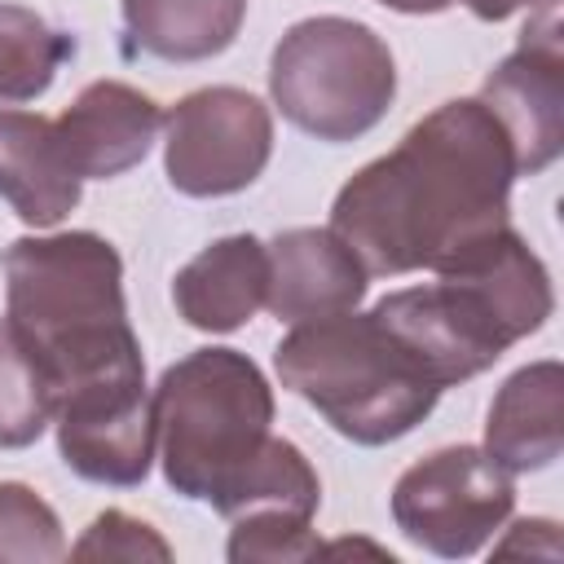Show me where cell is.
<instances>
[{"label":"cell","mask_w":564,"mask_h":564,"mask_svg":"<svg viewBox=\"0 0 564 564\" xmlns=\"http://www.w3.org/2000/svg\"><path fill=\"white\" fill-rule=\"evenodd\" d=\"M560 0H538L520 31V44L489 70L480 101L502 123L516 172L538 176L564 150V48Z\"/></svg>","instance_id":"cell-9"},{"label":"cell","mask_w":564,"mask_h":564,"mask_svg":"<svg viewBox=\"0 0 564 564\" xmlns=\"http://www.w3.org/2000/svg\"><path fill=\"white\" fill-rule=\"evenodd\" d=\"M53 423V388L18 339L9 317H0V449H26Z\"/></svg>","instance_id":"cell-18"},{"label":"cell","mask_w":564,"mask_h":564,"mask_svg":"<svg viewBox=\"0 0 564 564\" xmlns=\"http://www.w3.org/2000/svg\"><path fill=\"white\" fill-rule=\"evenodd\" d=\"M269 286L264 308L278 322H317L361 304L370 273L335 229H282L264 242Z\"/></svg>","instance_id":"cell-12"},{"label":"cell","mask_w":564,"mask_h":564,"mask_svg":"<svg viewBox=\"0 0 564 564\" xmlns=\"http://www.w3.org/2000/svg\"><path fill=\"white\" fill-rule=\"evenodd\" d=\"M9 326L40 361L53 405L97 383L145 379L141 339L123 304V260L93 229L31 234L4 247Z\"/></svg>","instance_id":"cell-3"},{"label":"cell","mask_w":564,"mask_h":564,"mask_svg":"<svg viewBox=\"0 0 564 564\" xmlns=\"http://www.w3.org/2000/svg\"><path fill=\"white\" fill-rule=\"evenodd\" d=\"M53 427H57V454L79 480L132 489L150 476L154 410L145 379L97 383L62 397L53 405Z\"/></svg>","instance_id":"cell-10"},{"label":"cell","mask_w":564,"mask_h":564,"mask_svg":"<svg viewBox=\"0 0 564 564\" xmlns=\"http://www.w3.org/2000/svg\"><path fill=\"white\" fill-rule=\"evenodd\" d=\"M269 286V256L264 242L251 234H229L207 242L189 264L172 278V304L185 326L207 335H229L264 308Z\"/></svg>","instance_id":"cell-13"},{"label":"cell","mask_w":564,"mask_h":564,"mask_svg":"<svg viewBox=\"0 0 564 564\" xmlns=\"http://www.w3.org/2000/svg\"><path fill=\"white\" fill-rule=\"evenodd\" d=\"M229 524L234 529H229L225 555L234 564H256V560L282 564V560H308L322 551L313 520L291 511H247V516H234Z\"/></svg>","instance_id":"cell-20"},{"label":"cell","mask_w":564,"mask_h":564,"mask_svg":"<svg viewBox=\"0 0 564 564\" xmlns=\"http://www.w3.org/2000/svg\"><path fill=\"white\" fill-rule=\"evenodd\" d=\"M70 555L75 560H159V564H167L172 560V546L159 538L154 524H145V520L110 507V511H101L84 529V538L70 546Z\"/></svg>","instance_id":"cell-21"},{"label":"cell","mask_w":564,"mask_h":564,"mask_svg":"<svg viewBox=\"0 0 564 564\" xmlns=\"http://www.w3.org/2000/svg\"><path fill=\"white\" fill-rule=\"evenodd\" d=\"M269 93L300 132L344 145L383 123L397 97V62L383 35L357 18L295 22L269 57Z\"/></svg>","instance_id":"cell-6"},{"label":"cell","mask_w":564,"mask_h":564,"mask_svg":"<svg viewBox=\"0 0 564 564\" xmlns=\"http://www.w3.org/2000/svg\"><path fill=\"white\" fill-rule=\"evenodd\" d=\"M516 511L511 471L480 445H445L410 463L392 485L397 529L441 560L476 555Z\"/></svg>","instance_id":"cell-7"},{"label":"cell","mask_w":564,"mask_h":564,"mask_svg":"<svg viewBox=\"0 0 564 564\" xmlns=\"http://www.w3.org/2000/svg\"><path fill=\"white\" fill-rule=\"evenodd\" d=\"M454 4H467L480 22H507L511 13H520V9H533L538 0H454Z\"/></svg>","instance_id":"cell-22"},{"label":"cell","mask_w":564,"mask_h":564,"mask_svg":"<svg viewBox=\"0 0 564 564\" xmlns=\"http://www.w3.org/2000/svg\"><path fill=\"white\" fill-rule=\"evenodd\" d=\"M498 467L542 471L564 449V370L555 357L520 366L489 401L485 445Z\"/></svg>","instance_id":"cell-14"},{"label":"cell","mask_w":564,"mask_h":564,"mask_svg":"<svg viewBox=\"0 0 564 564\" xmlns=\"http://www.w3.org/2000/svg\"><path fill=\"white\" fill-rule=\"evenodd\" d=\"M84 181L66 167L53 119L0 110V198L31 229H53L79 207Z\"/></svg>","instance_id":"cell-15"},{"label":"cell","mask_w":564,"mask_h":564,"mask_svg":"<svg viewBox=\"0 0 564 564\" xmlns=\"http://www.w3.org/2000/svg\"><path fill=\"white\" fill-rule=\"evenodd\" d=\"M269 154L273 115L247 88L212 84L163 115V172L185 198H225L256 185Z\"/></svg>","instance_id":"cell-8"},{"label":"cell","mask_w":564,"mask_h":564,"mask_svg":"<svg viewBox=\"0 0 564 564\" xmlns=\"http://www.w3.org/2000/svg\"><path fill=\"white\" fill-rule=\"evenodd\" d=\"M273 366L286 392L308 401L344 441L370 449L410 436L445 392L375 308L291 326Z\"/></svg>","instance_id":"cell-5"},{"label":"cell","mask_w":564,"mask_h":564,"mask_svg":"<svg viewBox=\"0 0 564 564\" xmlns=\"http://www.w3.org/2000/svg\"><path fill=\"white\" fill-rule=\"evenodd\" d=\"M128 48L159 62L220 57L247 18V0H119Z\"/></svg>","instance_id":"cell-16"},{"label":"cell","mask_w":564,"mask_h":564,"mask_svg":"<svg viewBox=\"0 0 564 564\" xmlns=\"http://www.w3.org/2000/svg\"><path fill=\"white\" fill-rule=\"evenodd\" d=\"M167 485L234 520L291 511L313 520L322 480L304 449L273 436V388L238 348H194L172 361L150 397Z\"/></svg>","instance_id":"cell-2"},{"label":"cell","mask_w":564,"mask_h":564,"mask_svg":"<svg viewBox=\"0 0 564 564\" xmlns=\"http://www.w3.org/2000/svg\"><path fill=\"white\" fill-rule=\"evenodd\" d=\"M66 555L57 511L22 480H0V564H53Z\"/></svg>","instance_id":"cell-19"},{"label":"cell","mask_w":564,"mask_h":564,"mask_svg":"<svg viewBox=\"0 0 564 564\" xmlns=\"http://www.w3.org/2000/svg\"><path fill=\"white\" fill-rule=\"evenodd\" d=\"M163 128L154 97L123 79H93L57 119L53 137L79 181H110L137 167Z\"/></svg>","instance_id":"cell-11"},{"label":"cell","mask_w":564,"mask_h":564,"mask_svg":"<svg viewBox=\"0 0 564 564\" xmlns=\"http://www.w3.org/2000/svg\"><path fill=\"white\" fill-rule=\"evenodd\" d=\"M555 308L542 256L507 225L427 286L375 300V313L405 339L441 388L476 379L511 344L546 326Z\"/></svg>","instance_id":"cell-4"},{"label":"cell","mask_w":564,"mask_h":564,"mask_svg":"<svg viewBox=\"0 0 564 564\" xmlns=\"http://www.w3.org/2000/svg\"><path fill=\"white\" fill-rule=\"evenodd\" d=\"M383 9H397V13H445L454 0H375Z\"/></svg>","instance_id":"cell-23"},{"label":"cell","mask_w":564,"mask_h":564,"mask_svg":"<svg viewBox=\"0 0 564 564\" xmlns=\"http://www.w3.org/2000/svg\"><path fill=\"white\" fill-rule=\"evenodd\" d=\"M75 40L53 31L35 9L0 0V101H35L53 88Z\"/></svg>","instance_id":"cell-17"},{"label":"cell","mask_w":564,"mask_h":564,"mask_svg":"<svg viewBox=\"0 0 564 564\" xmlns=\"http://www.w3.org/2000/svg\"><path fill=\"white\" fill-rule=\"evenodd\" d=\"M516 154L480 97L441 101L388 154L344 181L330 229L370 278L454 269L511 225Z\"/></svg>","instance_id":"cell-1"}]
</instances>
